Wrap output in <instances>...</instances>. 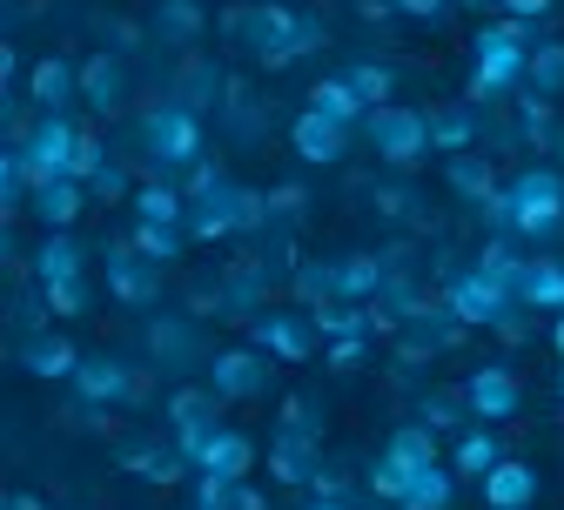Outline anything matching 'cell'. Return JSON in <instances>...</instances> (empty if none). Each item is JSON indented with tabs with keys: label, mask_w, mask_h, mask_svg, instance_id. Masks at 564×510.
Instances as JSON below:
<instances>
[{
	"label": "cell",
	"mask_w": 564,
	"mask_h": 510,
	"mask_svg": "<svg viewBox=\"0 0 564 510\" xmlns=\"http://www.w3.org/2000/svg\"><path fill=\"white\" fill-rule=\"evenodd\" d=\"M82 101L95 108V115H121L128 108V61L121 54H88L82 61Z\"/></svg>",
	"instance_id": "cell-17"
},
{
	"label": "cell",
	"mask_w": 564,
	"mask_h": 510,
	"mask_svg": "<svg viewBox=\"0 0 564 510\" xmlns=\"http://www.w3.org/2000/svg\"><path fill=\"white\" fill-rule=\"evenodd\" d=\"M524 95H544V101H557V95H564V41H538V47H531Z\"/></svg>",
	"instance_id": "cell-34"
},
{
	"label": "cell",
	"mask_w": 564,
	"mask_h": 510,
	"mask_svg": "<svg viewBox=\"0 0 564 510\" xmlns=\"http://www.w3.org/2000/svg\"><path fill=\"white\" fill-rule=\"evenodd\" d=\"M451 503H457V470L431 464V470H416V477H410V490H403L397 510H451Z\"/></svg>",
	"instance_id": "cell-33"
},
{
	"label": "cell",
	"mask_w": 564,
	"mask_h": 510,
	"mask_svg": "<svg viewBox=\"0 0 564 510\" xmlns=\"http://www.w3.org/2000/svg\"><path fill=\"white\" fill-rule=\"evenodd\" d=\"M141 256H149L155 269H169V262H182V249H188V229H169V223H134V236H128Z\"/></svg>",
	"instance_id": "cell-37"
},
{
	"label": "cell",
	"mask_w": 564,
	"mask_h": 510,
	"mask_svg": "<svg viewBox=\"0 0 564 510\" xmlns=\"http://www.w3.org/2000/svg\"><path fill=\"white\" fill-rule=\"evenodd\" d=\"M464 8H477V14H484V8H498V14H505V0H464Z\"/></svg>",
	"instance_id": "cell-58"
},
{
	"label": "cell",
	"mask_w": 564,
	"mask_h": 510,
	"mask_svg": "<svg viewBox=\"0 0 564 510\" xmlns=\"http://www.w3.org/2000/svg\"><path fill=\"white\" fill-rule=\"evenodd\" d=\"M464 403H470L477 423H505V416L524 410V383L505 370V362H477V370L464 377Z\"/></svg>",
	"instance_id": "cell-13"
},
{
	"label": "cell",
	"mask_w": 564,
	"mask_h": 510,
	"mask_svg": "<svg viewBox=\"0 0 564 510\" xmlns=\"http://www.w3.org/2000/svg\"><path fill=\"white\" fill-rule=\"evenodd\" d=\"M216 430H223V397L208 390V383L169 397V436H175V451H182L188 464L208 451V436H216Z\"/></svg>",
	"instance_id": "cell-10"
},
{
	"label": "cell",
	"mask_w": 564,
	"mask_h": 510,
	"mask_svg": "<svg viewBox=\"0 0 564 510\" xmlns=\"http://www.w3.org/2000/svg\"><path fill=\"white\" fill-rule=\"evenodd\" d=\"M349 134H357V128H343V121H329V115L303 108V115L290 121V149H296L310 169H336V162L349 155Z\"/></svg>",
	"instance_id": "cell-14"
},
{
	"label": "cell",
	"mask_w": 564,
	"mask_h": 510,
	"mask_svg": "<svg viewBox=\"0 0 564 510\" xmlns=\"http://www.w3.org/2000/svg\"><path fill=\"white\" fill-rule=\"evenodd\" d=\"M141 149H149V169L169 182V175H188L195 162H208V134H202V115L188 101H155L141 115Z\"/></svg>",
	"instance_id": "cell-3"
},
{
	"label": "cell",
	"mask_w": 564,
	"mask_h": 510,
	"mask_svg": "<svg viewBox=\"0 0 564 510\" xmlns=\"http://www.w3.org/2000/svg\"><path fill=\"white\" fill-rule=\"evenodd\" d=\"M316 470H323V436L275 430V444H269V477H275V484H316Z\"/></svg>",
	"instance_id": "cell-20"
},
{
	"label": "cell",
	"mask_w": 564,
	"mask_h": 510,
	"mask_svg": "<svg viewBox=\"0 0 564 510\" xmlns=\"http://www.w3.org/2000/svg\"><path fill=\"white\" fill-rule=\"evenodd\" d=\"M88 195H95V202H121V195H128V169H121V162H108V169L88 182Z\"/></svg>",
	"instance_id": "cell-50"
},
{
	"label": "cell",
	"mask_w": 564,
	"mask_h": 510,
	"mask_svg": "<svg viewBox=\"0 0 564 510\" xmlns=\"http://www.w3.org/2000/svg\"><path fill=\"white\" fill-rule=\"evenodd\" d=\"M67 383H75V397L88 410H115V403H141V397H149V377H141L134 362L108 356V349L101 356H82V370L67 377Z\"/></svg>",
	"instance_id": "cell-7"
},
{
	"label": "cell",
	"mask_w": 564,
	"mask_h": 510,
	"mask_svg": "<svg viewBox=\"0 0 564 510\" xmlns=\"http://www.w3.org/2000/svg\"><path fill=\"white\" fill-rule=\"evenodd\" d=\"M383 457H390L397 470H410V477H416V470H431V464H444L431 423H397V430H390V444H383Z\"/></svg>",
	"instance_id": "cell-27"
},
{
	"label": "cell",
	"mask_w": 564,
	"mask_h": 510,
	"mask_svg": "<svg viewBox=\"0 0 564 510\" xmlns=\"http://www.w3.org/2000/svg\"><path fill=\"white\" fill-rule=\"evenodd\" d=\"M0 510H47L34 490H8V497H0Z\"/></svg>",
	"instance_id": "cell-55"
},
{
	"label": "cell",
	"mask_w": 564,
	"mask_h": 510,
	"mask_svg": "<svg viewBox=\"0 0 564 510\" xmlns=\"http://www.w3.org/2000/svg\"><path fill=\"white\" fill-rule=\"evenodd\" d=\"M303 510H349V503H336V497H310Z\"/></svg>",
	"instance_id": "cell-57"
},
{
	"label": "cell",
	"mask_w": 564,
	"mask_h": 510,
	"mask_svg": "<svg viewBox=\"0 0 564 510\" xmlns=\"http://www.w3.org/2000/svg\"><path fill=\"white\" fill-rule=\"evenodd\" d=\"M364 356H370V336H343V343L323 349V362H329V370H343V377H349V370H364Z\"/></svg>",
	"instance_id": "cell-48"
},
{
	"label": "cell",
	"mask_w": 564,
	"mask_h": 510,
	"mask_svg": "<svg viewBox=\"0 0 564 510\" xmlns=\"http://www.w3.org/2000/svg\"><path fill=\"white\" fill-rule=\"evenodd\" d=\"M88 202H95V195H88V182H75V175H54V182H41V188H34L28 215H34L41 229H75Z\"/></svg>",
	"instance_id": "cell-18"
},
{
	"label": "cell",
	"mask_w": 564,
	"mask_h": 510,
	"mask_svg": "<svg viewBox=\"0 0 564 510\" xmlns=\"http://www.w3.org/2000/svg\"><path fill=\"white\" fill-rule=\"evenodd\" d=\"M397 14H410V21H444L451 14V0H390Z\"/></svg>",
	"instance_id": "cell-51"
},
{
	"label": "cell",
	"mask_w": 564,
	"mask_h": 510,
	"mask_svg": "<svg viewBox=\"0 0 564 510\" xmlns=\"http://www.w3.org/2000/svg\"><path fill=\"white\" fill-rule=\"evenodd\" d=\"M531 47H538V28L531 21H490L477 28L470 41V101H505V95H524V75H531Z\"/></svg>",
	"instance_id": "cell-2"
},
{
	"label": "cell",
	"mask_w": 564,
	"mask_h": 510,
	"mask_svg": "<svg viewBox=\"0 0 564 510\" xmlns=\"http://www.w3.org/2000/svg\"><path fill=\"white\" fill-rule=\"evenodd\" d=\"M134 223H169V229H188V188H175V182H141L134 195Z\"/></svg>",
	"instance_id": "cell-26"
},
{
	"label": "cell",
	"mask_w": 564,
	"mask_h": 510,
	"mask_svg": "<svg viewBox=\"0 0 564 510\" xmlns=\"http://www.w3.org/2000/svg\"><path fill=\"white\" fill-rule=\"evenodd\" d=\"M108 169V149H101V134L95 128H82V141H75V182H95Z\"/></svg>",
	"instance_id": "cell-44"
},
{
	"label": "cell",
	"mask_w": 564,
	"mask_h": 510,
	"mask_svg": "<svg viewBox=\"0 0 564 510\" xmlns=\"http://www.w3.org/2000/svg\"><path fill=\"white\" fill-rule=\"evenodd\" d=\"M195 510H208V503H195Z\"/></svg>",
	"instance_id": "cell-60"
},
{
	"label": "cell",
	"mask_w": 564,
	"mask_h": 510,
	"mask_svg": "<svg viewBox=\"0 0 564 510\" xmlns=\"http://www.w3.org/2000/svg\"><path fill=\"white\" fill-rule=\"evenodd\" d=\"M383 282H390L383 249H349V256H336V303H377Z\"/></svg>",
	"instance_id": "cell-19"
},
{
	"label": "cell",
	"mask_w": 564,
	"mask_h": 510,
	"mask_svg": "<svg viewBox=\"0 0 564 510\" xmlns=\"http://www.w3.org/2000/svg\"><path fill=\"white\" fill-rule=\"evenodd\" d=\"M431 149H437V155H464V149H477V101L431 108Z\"/></svg>",
	"instance_id": "cell-28"
},
{
	"label": "cell",
	"mask_w": 564,
	"mask_h": 510,
	"mask_svg": "<svg viewBox=\"0 0 564 510\" xmlns=\"http://www.w3.org/2000/svg\"><path fill=\"white\" fill-rule=\"evenodd\" d=\"M444 182H451V195H464V202H477V208H484L490 195L505 188L484 149H464V155H451V162H444Z\"/></svg>",
	"instance_id": "cell-25"
},
{
	"label": "cell",
	"mask_w": 564,
	"mask_h": 510,
	"mask_svg": "<svg viewBox=\"0 0 564 510\" xmlns=\"http://www.w3.org/2000/svg\"><path fill=\"white\" fill-rule=\"evenodd\" d=\"M557 390H564V377H557Z\"/></svg>",
	"instance_id": "cell-59"
},
{
	"label": "cell",
	"mask_w": 564,
	"mask_h": 510,
	"mask_svg": "<svg viewBox=\"0 0 564 510\" xmlns=\"http://www.w3.org/2000/svg\"><path fill=\"white\" fill-rule=\"evenodd\" d=\"M28 101L41 115H67V101H82V61H67V54H41L28 67Z\"/></svg>",
	"instance_id": "cell-15"
},
{
	"label": "cell",
	"mask_w": 564,
	"mask_h": 510,
	"mask_svg": "<svg viewBox=\"0 0 564 510\" xmlns=\"http://www.w3.org/2000/svg\"><path fill=\"white\" fill-rule=\"evenodd\" d=\"M518 303L524 310H564V262L557 256H531L524 262V282H518Z\"/></svg>",
	"instance_id": "cell-29"
},
{
	"label": "cell",
	"mask_w": 564,
	"mask_h": 510,
	"mask_svg": "<svg viewBox=\"0 0 564 510\" xmlns=\"http://www.w3.org/2000/svg\"><path fill=\"white\" fill-rule=\"evenodd\" d=\"M195 470H208V477H229V484H249V470H256V436L223 423L216 436H208V451L195 457Z\"/></svg>",
	"instance_id": "cell-22"
},
{
	"label": "cell",
	"mask_w": 564,
	"mask_h": 510,
	"mask_svg": "<svg viewBox=\"0 0 564 510\" xmlns=\"http://www.w3.org/2000/svg\"><path fill=\"white\" fill-rule=\"evenodd\" d=\"M269 229V195L242 188V182H216L188 195V242H223V236H262Z\"/></svg>",
	"instance_id": "cell-4"
},
{
	"label": "cell",
	"mask_w": 564,
	"mask_h": 510,
	"mask_svg": "<svg viewBox=\"0 0 564 510\" xmlns=\"http://www.w3.org/2000/svg\"><path fill=\"white\" fill-rule=\"evenodd\" d=\"M269 296H275V269L269 262H229L223 269V310L229 316H262L269 310Z\"/></svg>",
	"instance_id": "cell-16"
},
{
	"label": "cell",
	"mask_w": 564,
	"mask_h": 510,
	"mask_svg": "<svg viewBox=\"0 0 564 510\" xmlns=\"http://www.w3.org/2000/svg\"><path fill=\"white\" fill-rule=\"evenodd\" d=\"M208 390L223 403H256L275 390V356L256 349V343H236V349H216L208 356Z\"/></svg>",
	"instance_id": "cell-6"
},
{
	"label": "cell",
	"mask_w": 564,
	"mask_h": 510,
	"mask_svg": "<svg viewBox=\"0 0 564 510\" xmlns=\"http://www.w3.org/2000/svg\"><path fill=\"white\" fill-rule=\"evenodd\" d=\"M249 343L269 349L275 362H310L323 336H316V316H310V310H262V316L249 323Z\"/></svg>",
	"instance_id": "cell-12"
},
{
	"label": "cell",
	"mask_w": 564,
	"mask_h": 510,
	"mask_svg": "<svg viewBox=\"0 0 564 510\" xmlns=\"http://www.w3.org/2000/svg\"><path fill=\"white\" fill-rule=\"evenodd\" d=\"M155 34H162L169 47L202 41V0H162V8H155Z\"/></svg>",
	"instance_id": "cell-36"
},
{
	"label": "cell",
	"mask_w": 564,
	"mask_h": 510,
	"mask_svg": "<svg viewBox=\"0 0 564 510\" xmlns=\"http://www.w3.org/2000/svg\"><path fill=\"white\" fill-rule=\"evenodd\" d=\"M88 275V249L75 242V229H41V249H34V282H82Z\"/></svg>",
	"instance_id": "cell-21"
},
{
	"label": "cell",
	"mask_w": 564,
	"mask_h": 510,
	"mask_svg": "<svg viewBox=\"0 0 564 510\" xmlns=\"http://www.w3.org/2000/svg\"><path fill=\"white\" fill-rule=\"evenodd\" d=\"M101 269H108V296H115L121 310H149V303L162 296V269L141 256L134 242H108V249H101Z\"/></svg>",
	"instance_id": "cell-11"
},
{
	"label": "cell",
	"mask_w": 564,
	"mask_h": 510,
	"mask_svg": "<svg viewBox=\"0 0 564 510\" xmlns=\"http://www.w3.org/2000/svg\"><path fill=\"white\" fill-rule=\"evenodd\" d=\"M229 510H269V503H262V490H256V484H236V497H229Z\"/></svg>",
	"instance_id": "cell-54"
},
{
	"label": "cell",
	"mask_w": 564,
	"mask_h": 510,
	"mask_svg": "<svg viewBox=\"0 0 564 510\" xmlns=\"http://www.w3.org/2000/svg\"><path fill=\"white\" fill-rule=\"evenodd\" d=\"M216 88H229L216 61H188V67H182V95H188V108H195V115L216 101Z\"/></svg>",
	"instance_id": "cell-43"
},
{
	"label": "cell",
	"mask_w": 564,
	"mask_h": 510,
	"mask_svg": "<svg viewBox=\"0 0 564 510\" xmlns=\"http://www.w3.org/2000/svg\"><path fill=\"white\" fill-rule=\"evenodd\" d=\"M490 236H518V242H551L564 229V175L557 169H518L498 195L484 202Z\"/></svg>",
	"instance_id": "cell-1"
},
{
	"label": "cell",
	"mask_w": 564,
	"mask_h": 510,
	"mask_svg": "<svg viewBox=\"0 0 564 510\" xmlns=\"http://www.w3.org/2000/svg\"><path fill=\"white\" fill-rule=\"evenodd\" d=\"M551 349H557V356H564V310H557V316H551Z\"/></svg>",
	"instance_id": "cell-56"
},
{
	"label": "cell",
	"mask_w": 564,
	"mask_h": 510,
	"mask_svg": "<svg viewBox=\"0 0 564 510\" xmlns=\"http://www.w3.org/2000/svg\"><path fill=\"white\" fill-rule=\"evenodd\" d=\"M377 208H383V215H410L416 195H410V188H377Z\"/></svg>",
	"instance_id": "cell-53"
},
{
	"label": "cell",
	"mask_w": 564,
	"mask_h": 510,
	"mask_svg": "<svg viewBox=\"0 0 564 510\" xmlns=\"http://www.w3.org/2000/svg\"><path fill=\"white\" fill-rule=\"evenodd\" d=\"M444 310H451L464 329H498V323L518 310V296H511L505 282H490L484 269H464V275L444 282Z\"/></svg>",
	"instance_id": "cell-8"
},
{
	"label": "cell",
	"mask_w": 564,
	"mask_h": 510,
	"mask_svg": "<svg viewBox=\"0 0 564 510\" xmlns=\"http://www.w3.org/2000/svg\"><path fill=\"white\" fill-rule=\"evenodd\" d=\"M41 303H47V316L75 323V316L95 310V289H88V275H82V282H47V289H41Z\"/></svg>",
	"instance_id": "cell-41"
},
{
	"label": "cell",
	"mask_w": 564,
	"mask_h": 510,
	"mask_svg": "<svg viewBox=\"0 0 564 510\" xmlns=\"http://www.w3.org/2000/svg\"><path fill=\"white\" fill-rule=\"evenodd\" d=\"M477 490H484V503H490V510H531V503H538V470H531L524 457H505L498 470L477 484Z\"/></svg>",
	"instance_id": "cell-24"
},
{
	"label": "cell",
	"mask_w": 564,
	"mask_h": 510,
	"mask_svg": "<svg viewBox=\"0 0 564 510\" xmlns=\"http://www.w3.org/2000/svg\"><path fill=\"white\" fill-rule=\"evenodd\" d=\"M551 8H557V0H505V14H511V21H531V28H538Z\"/></svg>",
	"instance_id": "cell-52"
},
{
	"label": "cell",
	"mask_w": 564,
	"mask_h": 510,
	"mask_svg": "<svg viewBox=\"0 0 564 510\" xmlns=\"http://www.w3.org/2000/svg\"><path fill=\"white\" fill-rule=\"evenodd\" d=\"M149 349L169 362V356H202V336H195V323H175V316H162V323H149ZM208 362V356H202Z\"/></svg>",
	"instance_id": "cell-40"
},
{
	"label": "cell",
	"mask_w": 564,
	"mask_h": 510,
	"mask_svg": "<svg viewBox=\"0 0 564 510\" xmlns=\"http://www.w3.org/2000/svg\"><path fill=\"white\" fill-rule=\"evenodd\" d=\"M229 128H236L242 141H256V134H262V108L249 101V88H229Z\"/></svg>",
	"instance_id": "cell-45"
},
{
	"label": "cell",
	"mask_w": 564,
	"mask_h": 510,
	"mask_svg": "<svg viewBox=\"0 0 564 510\" xmlns=\"http://www.w3.org/2000/svg\"><path fill=\"white\" fill-rule=\"evenodd\" d=\"M75 141H82V121H67V115H34V134L21 141V162H28L34 188L54 182V175H75Z\"/></svg>",
	"instance_id": "cell-9"
},
{
	"label": "cell",
	"mask_w": 564,
	"mask_h": 510,
	"mask_svg": "<svg viewBox=\"0 0 564 510\" xmlns=\"http://www.w3.org/2000/svg\"><path fill=\"white\" fill-rule=\"evenodd\" d=\"M310 215V195L290 182V188H269V223H303Z\"/></svg>",
	"instance_id": "cell-47"
},
{
	"label": "cell",
	"mask_w": 564,
	"mask_h": 510,
	"mask_svg": "<svg viewBox=\"0 0 564 510\" xmlns=\"http://www.w3.org/2000/svg\"><path fill=\"white\" fill-rule=\"evenodd\" d=\"M282 430H303V436H323L316 397H290V403H282Z\"/></svg>",
	"instance_id": "cell-49"
},
{
	"label": "cell",
	"mask_w": 564,
	"mask_h": 510,
	"mask_svg": "<svg viewBox=\"0 0 564 510\" xmlns=\"http://www.w3.org/2000/svg\"><path fill=\"white\" fill-rule=\"evenodd\" d=\"M524 262H531V256H511V236H490L484 256H477V269H484L490 282H505L511 296H518V282H524Z\"/></svg>",
	"instance_id": "cell-39"
},
{
	"label": "cell",
	"mask_w": 564,
	"mask_h": 510,
	"mask_svg": "<svg viewBox=\"0 0 564 510\" xmlns=\"http://www.w3.org/2000/svg\"><path fill=\"white\" fill-rule=\"evenodd\" d=\"M21 370L41 377V383H61V377H75V370H82V349L67 343V336H54V329H41V336L21 343Z\"/></svg>",
	"instance_id": "cell-23"
},
{
	"label": "cell",
	"mask_w": 564,
	"mask_h": 510,
	"mask_svg": "<svg viewBox=\"0 0 564 510\" xmlns=\"http://www.w3.org/2000/svg\"><path fill=\"white\" fill-rule=\"evenodd\" d=\"M464 416H470L464 390H423V403H416V423H431V430H457Z\"/></svg>",
	"instance_id": "cell-42"
},
{
	"label": "cell",
	"mask_w": 564,
	"mask_h": 510,
	"mask_svg": "<svg viewBox=\"0 0 564 510\" xmlns=\"http://www.w3.org/2000/svg\"><path fill=\"white\" fill-rule=\"evenodd\" d=\"M290 289H296V310L336 303V262H296V269H290Z\"/></svg>",
	"instance_id": "cell-35"
},
{
	"label": "cell",
	"mask_w": 564,
	"mask_h": 510,
	"mask_svg": "<svg viewBox=\"0 0 564 510\" xmlns=\"http://www.w3.org/2000/svg\"><path fill=\"white\" fill-rule=\"evenodd\" d=\"M121 457H128V470H134L141 484H175L182 470H195V464H188L175 444H169V451H162V444H128Z\"/></svg>",
	"instance_id": "cell-32"
},
{
	"label": "cell",
	"mask_w": 564,
	"mask_h": 510,
	"mask_svg": "<svg viewBox=\"0 0 564 510\" xmlns=\"http://www.w3.org/2000/svg\"><path fill=\"white\" fill-rule=\"evenodd\" d=\"M498 464H505V451H498V436H490V423H477V430H464V436H457V457H451V470H457V477L484 484Z\"/></svg>",
	"instance_id": "cell-31"
},
{
	"label": "cell",
	"mask_w": 564,
	"mask_h": 510,
	"mask_svg": "<svg viewBox=\"0 0 564 510\" xmlns=\"http://www.w3.org/2000/svg\"><path fill=\"white\" fill-rule=\"evenodd\" d=\"M364 141L377 149V162H390V169H416V162H431V155H437V149H431V108H410V101H383V108H370Z\"/></svg>",
	"instance_id": "cell-5"
},
{
	"label": "cell",
	"mask_w": 564,
	"mask_h": 510,
	"mask_svg": "<svg viewBox=\"0 0 564 510\" xmlns=\"http://www.w3.org/2000/svg\"><path fill=\"white\" fill-rule=\"evenodd\" d=\"M370 490H377L383 503H403V490H410V470H397L390 457H377V464H370Z\"/></svg>",
	"instance_id": "cell-46"
},
{
	"label": "cell",
	"mask_w": 564,
	"mask_h": 510,
	"mask_svg": "<svg viewBox=\"0 0 564 510\" xmlns=\"http://www.w3.org/2000/svg\"><path fill=\"white\" fill-rule=\"evenodd\" d=\"M310 108H316V115H329V121H343V128H364V121H370V101L349 88L343 75H323V82L310 88Z\"/></svg>",
	"instance_id": "cell-30"
},
{
	"label": "cell",
	"mask_w": 564,
	"mask_h": 510,
	"mask_svg": "<svg viewBox=\"0 0 564 510\" xmlns=\"http://www.w3.org/2000/svg\"><path fill=\"white\" fill-rule=\"evenodd\" d=\"M343 82L357 88L370 108H383V101L397 95V67H390V61H349V67H343Z\"/></svg>",
	"instance_id": "cell-38"
}]
</instances>
